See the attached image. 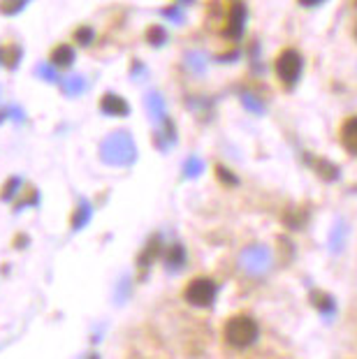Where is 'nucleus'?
I'll use <instances>...</instances> for the list:
<instances>
[{
    "label": "nucleus",
    "mask_w": 357,
    "mask_h": 359,
    "mask_svg": "<svg viewBox=\"0 0 357 359\" xmlns=\"http://www.w3.org/2000/svg\"><path fill=\"white\" fill-rule=\"evenodd\" d=\"M297 3H299L302 7H316V5H321L323 0H297Z\"/></svg>",
    "instance_id": "19"
},
{
    "label": "nucleus",
    "mask_w": 357,
    "mask_h": 359,
    "mask_svg": "<svg viewBox=\"0 0 357 359\" xmlns=\"http://www.w3.org/2000/svg\"><path fill=\"white\" fill-rule=\"evenodd\" d=\"M21 56H24V51H21L17 44H12V47H5L0 49V63H3L7 70H14V67L19 65Z\"/></svg>",
    "instance_id": "8"
},
{
    "label": "nucleus",
    "mask_w": 357,
    "mask_h": 359,
    "mask_svg": "<svg viewBox=\"0 0 357 359\" xmlns=\"http://www.w3.org/2000/svg\"><path fill=\"white\" fill-rule=\"evenodd\" d=\"M181 262H184V250H181L179 246L170 248V255H167V264H170V266H177V264H181Z\"/></svg>",
    "instance_id": "16"
},
{
    "label": "nucleus",
    "mask_w": 357,
    "mask_h": 359,
    "mask_svg": "<svg viewBox=\"0 0 357 359\" xmlns=\"http://www.w3.org/2000/svg\"><path fill=\"white\" fill-rule=\"evenodd\" d=\"M302 67H304L302 53L297 49H292V47H285L274 60V74L285 88H290V86H295V83L299 81Z\"/></svg>",
    "instance_id": "2"
},
{
    "label": "nucleus",
    "mask_w": 357,
    "mask_h": 359,
    "mask_svg": "<svg viewBox=\"0 0 357 359\" xmlns=\"http://www.w3.org/2000/svg\"><path fill=\"white\" fill-rule=\"evenodd\" d=\"M100 107L105 114H109V116H128V111H130L128 102L116 93H105L100 100Z\"/></svg>",
    "instance_id": "6"
},
{
    "label": "nucleus",
    "mask_w": 357,
    "mask_h": 359,
    "mask_svg": "<svg viewBox=\"0 0 357 359\" xmlns=\"http://www.w3.org/2000/svg\"><path fill=\"white\" fill-rule=\"evenodd\" d=\"M216 283L207 276H197L184 287V299L195 309H207L216 302Z\"/></svg>",
    "instance_id": "3"
},
{
    "label": "nucleus",
    "mask_w": 357,
    "mask_h": 359,
    "mask_svg": "<svg viewBox=\"0 0 357 359\" xmlns=\"http://www.w3.org/2000/svg\"><path fill=\"white\" fill-rule=\"evenodd\" d=\"M7 111H10V116H12V118L24 121V111H21L19 107H7Z\"/></svg>",
    "instance_id": "18"
},
{
    "label": "nucleus",
    "mask_w": 357,
    "mask_h": 359,
    "mask_svg": "<svg viewBox=\"0 0 357 359\" xmlns=\"http://www.w3.org/2000/svg\"><path fill=\"white\" fill-rule=\"evenodd\" d=\"M93 28H88V26H83V28H77V33H74V42L81 44V47H88L90 42H93Z\"/></svg>",
    "instance_id": "13"
},
{
    "label": "nucleus",
    "mask_w": 357,
    "mask_h": 359,
    "mask_svg": "<svg viewBox=\"0 0 357 359\" xmlns=\"http://www.w3.org/2000/svg\"><path fill=\"white\" fill-rule=\"evenodd\" d=\"M26 243H28L26 236H19V239H17V246H26Z\"/></svg>",
    "instance_id": "20"
},
{
    "label": "nucleus",
    "mask_w": 357,
    "mask_h": 359,
    "mask_svg": "<svg viewBox=\"0 0 357 359\" xmlns=\"http://www.w3.org/2000/svg\"><path fill=\"white\" fill-rule=\"evenodd\" d=\"M339 144L348 156L357 158V114L341 121L339 126Z\"/></svg>",
    "instance_id": "5"
},
{
    "label": "nucleus",
    "mask_w": 357,
    "mask_h": 359,
    "mask_svg": "<svg viewBox=\"0 0 357 359\" xmlns=\"http://www.w3.org/2000/svg\"><path fill=\"white\" fill-rule=\"evenodd\" d=\"M128 135L119 133V135H112L109 140H105L102 144V158L107 163H128V156H123V151L128 149Z\"/></svg>",
    "instance_id": "4"
},
{
    "label": "nucleus",
    "mask_w": 357,
    "mask_h": 359,
    "mask_svg": "<svg viewBox=\"0 0 357 359\" xmlns=\"http://www.w3.org/2000/svg\"><path fill=\"white\" fill-rule=\"evenodd\" d=\"M147 40H149L151 44H163V42H165V30H163V28H158V26L149 28Z\"/></svg>",
    "instance_id": "15"
},
{
    "label": "nucleus",
    "mask_w": 357,
    "mask_h": 359,
    "mask_svg": "<svg viewBox=\"0 0 357 359\" xmlns=\"http://www.w3.org/2000/svg\"><path fill=\"white\" fill-rule=\"evenodd\" d=\"M58 83H60V90H63L65 95H79L83 90V79L77 77V74L65 77V79H58Z\"/></svg>",
    "instance_id": "10"
},
{
    "label": "nucleus",
    "mask_w": 357,
    "mask_h": 359,
    "mask_svg": "<svg viewBox=\"0 0 357 359\" xmlns=\"http://www.w3.org/2000/svg\"><path fill=\"white\" fill-rule=\"evenodd\" d=\"M216 174H218V181L230 183V186H234V183H237V179H234V174H232V172H227L223 165H218V167H216Z\"/></svg>",
    "instance_id": "17"
},
{
    "label": "nucleus",
    "mask_w": 357,
    "mask_h": 359,
    "mask_svg": "<svg viewBox=\"0 0 357 359\" xmlns=\"http://www.w3.org/2000/svg\"><path fill=\"white\" fill-rule=\"evenodd\" d=\"M28 0H0V12L7 14V17H14L26 7Z\"/></svg>",
    "instance_id": "11"
},
{
    "label": "nucleus",
    "mask_w": 357,
    "mask_h": 359,
    "mask_svg": "<svg viewBox=\"0 0 357 359\" xmlns=\"http://www.w3.org/2000/svg\"><path fill=\"white\" fill-rule=\"evenodd\" d=\"M353 37L357 40V21H355V26H353Z\"/></svg>",
    "instance_id": "21"
},
{
    "label": "nucleus",
    "mask_w": 357,
    "mask_h": 359,
    "mask_svg": "<svg viewBox=\"0 0 357 359\" xmlns=\"http://www.w3.org/2000/svg\"><path fill=\"white\" fill-rule=\"evenodd\" d=\"M90 213H93V209H90V204H88L86 200H79L77 211H74V218H72V230H74V232L81 230V227L88 223V220H90Z\"/></svg>",
    "instance_id": "9"
},
{
    "label": "nucleus",
    "mask_w": 357,
    "mask_h": 359,
    "mask_svg": "<svg viewBox=\"0 0 357 359\" xmlns=\"http://www.w3.org/2000/svg\"><path fill=\"white\" fill-rule=\"evenodd\" d=\"M37 74H40L42 79H47V81H58L60 79L54 63H51V65H40V67H37Z\"/></svg>",
    "instance_id": "14"
},
{
    "label": "nucleus",
    "mask_w": 357,
    "mask_h": 359,
    "mask_svg": "<svg viewBox=\"0 0 357 359\" xmlns=\"http://www.w3.org/2000/svg\"><path fill=\"white\" fill-rule=\"evenodd\" d=\"M260 336L257 323L246 313H237V316L227 318L223 325V341L234 350H244L250 348Z\"/></svg>",
    "instance_id": "1"
},
{
    "label": "nucleus",
    "mask_w": 357,
    "mask_h": 359,
    "mask_svg": "<svg viewBox=\"0 0 357 359\" xmlns=\"http://www.w3.org/2000/svg\"><path fill=\"white\" fill-rule=\"evenodd\" d=\"M51 63L56 67H70L74 63V49L67 47V44H60V47H56L54 53H51Z\"/></svg>",
    "instance_id": "7"
},
{
    "label": "nucleus",
    "mask_w": 357,
    "mask_h": 359,
    "mask_svg": "<svg viewBox=\"0 0 357 359\" xmlns=\"http://www.w3.org/2000/svg\"><path fill=\"white\" fill-rule=\"evenodd\" d=\"M19 188H21V179H19V177H12L10 181L5 183L3 193H0V200H3V202H12Z\"/></svg>",
    "instance_id": "12"
}]
</instances>
